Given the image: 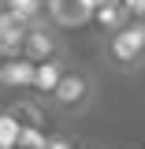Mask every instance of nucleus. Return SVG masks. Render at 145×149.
I'll return each instance as SVG.
<instances>
[{"instance_id":"1","label":"nucleus","mask_w":145,"mask_h":149,"mask_svg":"<svg viewBox=\"0 0 145 149\" xmlns=\"http://www.w3.org/2000/svg\"><path fill=\"white\" fill-rule=\"evenodd\" d=\"M93 101H97V78H93V71L67 67V74L60 78V86L52 90V97L45 104L56 116H63V119H78V116H86L93 108Z\"/></svg>"},{"instance_id":"2","label":"nucleus","mask_w":145,"mask_h":149,"mask_svg":"<svg viewBox=\"0 0 145 149\" xmlns=\"http://www.w3.org/2000/svg\"><path fill=\"white\" fill-rule=\"evenodd\" d=\"M108 63L115 71H142L145 67V19H127V26H119L108 34Z\"/></svg>"},{"instance_id":"3","label":"nucleus","mask_w":145,"mask_h":149,"mask_svg":"<svg viewBox=\"0 0 145 149\" xmlns=\"http://www.w3.org/2000/svg\"><path fill=\"white\" fill-rule=\"evenodd\" d=\"M30 63H49V60H60V56H67V37H63V30L56 26L52 19H41V22H34L30 26V34H26V41H22V52Z\"/></svg>"},{"instance_id":"4","label":"nucleus","mask_w":145,"mask_h":149,"mask_svg":"<svg viewBox=\"0 0 145 149\" xmlns=\"http://www.w3.org/2000/svg\"><path fill=\"white\" fill-rule=\"evenodd\" d=\"M97 11L93 0H49V19H52L60 30H74V26H86Z\"/></svg>"},{"instance_id":"5","label":"nucleus","mask_w":145,"mask_h":149,"mask_svg":"<svg viewBox=\"0 0 145 149\" xmlns=\"http://www.w3.org/2000/svg\"><path fill=\"white\" fill-rule=\"evenodd\" d=\"M26 34H30V22L19 19L15 11H8V8H0V52L4 56H19Z\"/></svg>"},{"instance_id":"6","label":"nucleus","mask_w":145,"mask_h":149,"mask_svg":"<svg viewBox=\"0 0 145 149\" xmlns=\"http://www.w3.org/2000/svg\"><path fill=\"white\" fill-rule=\"evenodd\" d=\"M67 67H71V63H67V56H60V60H49V63H37L34 90H30V93H34L37 101H49V97H52V90L60 86V78L67 74Z\"/></svg>"},{"instance_id":"7","label":"nucleus","mask_w":145,"mask_h":149,"mask_svg":"<svg viewBox=\"0 0 145 149\" xmlns=\"http://www.w3.org/2000/svg\"><path fill=\"white\" fill-rule=\"evenodd\" d=\"M34 74H37V63H30L26 56H15L8 63H0V90H34Z\"/></svg>"},{"instance_id":"8","label":"nucleus","mask_w":145,"mask_h":149,"mask_svg":"<svg viewBox=\"0 0 145 149\" xmlns=\"http://www.w3.org/2000/svg\"><path fill=\"white\" fill-rule=\"evenodd\" d=\"M0 8L15 11V15L26 19L30 26H34V22H41V19H49V0H0Z\"/></svg>"},{"instance_id":"9","label":"nucleus","mask_w":145,"mask_h":149,"mask_svg":"<svg viewBox=\"0 0 145 149\" xmlns=\"http://www.w3.org/2000/svg\"><path fill=\"white\" fill-rule=\"evenodd\" d=\"M123 8H127L130 19H145V0H119Z\"/></svg>"},{"instance_id":"10","label":"nucleus","mask_w":145,"mask_h":149,"mask_svg":"<svg viewBox=\"0 0 145 149\" xmlns=\"http://www.w3.org/2000/svg\"><path fill=\"white\" fill-rule=\"evenodd\" d=\"M78 149H86V146H78Z\"/></svg>"}]
</instances>
